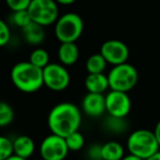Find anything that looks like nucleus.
<instances>
[{
    "label": "nucleus",
    "mask_w": 160,
    "mask_h": 160,
    "mask_svg": "<svg viewBox=\"0 0 160 160\" xmlns=\"http://www.w3.org/2000/svg\"><path fill=\"white\" fill-rule=\"evenodd\" d=\"M110 89L127 93L136 86L138 81V72L133 65L125 64L114 66L108 73Z\"/></svg>",
    "instance_id": "obj_5"
},
{
    "label": "nucleus",
    "mask_w": 160,
    "mask_h": 160,
    "mask_svg": "<svg viewBox=\"0 0 160 160\" xmlns=\"http://www.w3.org/2000/svg\"><path fill=\"white\" fill-rule=\"evenodd\" d=\"M68 151L66 138L55 134L46 136L40 146V155L43 160H65Z\"/></svg>",
    "instance_id": "obj_7"
},
{
    "label": "nucleus",
    "mask_w": 160,
    "mask_h": 160,
    "mask_svg": "<svg viewBox=\"0 0 160 160\" xmlns=\"http://www.w3.org/2000/svg\"><path fill=\"white\" fill-rule=\"evenodd\" d=\"M66 142L69 151H78L80 149H82L83 145H85V137L78 131L69 135L68 137H66Z\"/></svg>",
    "instance_id": "obj_21"
},
{
    "label": "nucleus",
    "mask_w": 160,
    "mask_h": 160,
    "mask_svg": "<svg viewBox=\"0 0 160 160\" xmlns=\"http://www.w3.org/2000/svg\"><path fill=\"white\" fill-rule=\"evenodd\" d=\"M124 148L118 142H108L102 145V159L103 160H123Z\"/></svg>",
    "instance_id": "obj_16"
},
{
    "label": "nucleus",
    "mask_w": 160,
    "mask_h": 160,
    "mask_svg": "<svg viewBox=\"0 0 160 160\" xmlns=\"http://www.w3.org/2000/svg\"><path fill=\"white\" fill-rule=\"evenodd\" d=\"M13 155V142L6 136H1L0 137V160H7Z\"/></svg>",
    "instance_id": "obj_19"
},
{
    "label": "nucleus",
    "mask_w": 160,
    "mask_h": 160,
    "mask_svg": "<svg viewBox=\"0 0 160 160\" xmlns=\"http://www.w3.org/2000/svg\"><path fill=\"white\" fill-rule=\"evenodd\" d=\"M11 80L18 90L24 93H33L44 86L43 69L30 62H20L12 67Z\"/></svg>",
    "instance_id": "obj_2"
},
{
    "label": "nucleus",
    "mask_w": 160,
    "mask_h": 160,
    "mask_svg": "<svg viewBox=\"0 0 160 160\" xmlns=\"http://www.w3.org/2000/svg\"><path fill=\"white\" fill-rule=\"evenodd\" d=\"M147 160H160V151H158L157 153H155L153 156H151V157L148 158Z\"/></svg>",
    "instance_id": "obj_29"
},
{
    "label": "nucleus",
    "mask_w": 160,
    "mask_h": 160,
    "mask_svg": "<svg viewBox=\"0 0 160 160\" xmlns=\"http://www.w3.org/2000/svg\"><path fill=\"white\" fill-rule=\"evenodd\" d=\"M107 60L100 53L91 55L86 62V69L88 73H104L107 68Z\"/></svg>",
    "instance_id": "obj_17"
},
{
    "label": "nucleus",
    "mask_w": 160,
    "mask_h": 160,
    "mask_svg": "<svg viewBox=\"0 0 160 160\" xmlns=\"http://www.w3.org/2000/svg\"><path fill=\"white\" fill-rule=\"evenodd\" d=\"M14 113L10 104L6 102L0 103V126L6 127L10 125L13 121Z\"/></svg>",
    "instance_id": "obj_20"
},
{
    "label": "nucleus",
    "mask_w": 160,
    "mask_h": 160,
    "mask_svg": "<svg viewBox=\"0 0 160 160\" xmlns=\"http://www.w3.org/2000/svg\"><path fill=\"white\" fill-rule=\"evenodd\" d=\"M44 86L52 91L59 92L65 90L70 83V75L62 64H49L43 69Z\"/></svg>",
    "instance_id": "obj_8"
},
{
    "label": "nucleus",
    "mask_w": 160,
    "mask_h": 160,
    "mask_svg": "<svg viewBox=\"0 0 160 160\" xmlns=\"http://www.w3.org/2000/svg\"><path fill=\"white\" fill-rule=\"evenodd\" d=\"M58 3H60V5H72V3H75V0H59L58 1Z\"/></svg>",
    "instance_id": "obj_28"
},
{
    "label": "nucleus",
    "mask_w": 160,
    "mask_h": 160,
    "mask_svg": "<svg viewBox=\"0 0 160 160\" xmlns=\"http://www.w3.org/2000/svg\"><path fill=\"white\" fill-rule=\"evenodd\" d=\"M12 21L16 25L20 27L21 29L25 28L32 22L31 17L29 14V11H21V12H14L12 14Z\"/></svg>",
    "instance_id": "obj_23"
},
{
    "label": "nucleus",
    "mask_w": 160,
    "mask_h": 160,
    "mask_svg": "<svg viewBox=\"0 0 160 160\" xmlns=\"http://www.w3.org/2000/svg\"><path fill=\"white\" fill-rule=\"evenodd\" d=\"M83 31V21L79 14L68 12L55 23V35L60 43H76Z\"/></svg>",
    "instance_id": "obj_4"
},
{
    "label": "nucleus",
    "mask_w": 160,
    "mask_h": 160,
    "mask_svg": "<svg viewBox=\"0 0 160 160\" xmlns=\"http://www.w3.org/2000/svg\"><path fill=\"white\" fill-rule=\"evenodd\" d=\"M85 87L88 93L103 94L110 88L109 78L104 73H88L85 79Z\"/></svg>",
    "instance_id": "obj_12"
},
{
    "label": "nucleus",
    "mask_w": 160,
    "mask_h": 160,
    "mask_svg": "<svg viewBox=\"0 0 160 160\" xmlns=\"http://www.w3.org/2000/svg\"><path fill=\"white\" fill-rule=\"evenodd\" d=\"M10 36H11V33H10L9 27L5 21L1 20L0 21V45L1 46L7 45L10 41Z\"/></svg>",
    "instance_id": "obj_24"
},
{
    "label": "nucleus",
    "mask_w": 160,
    "mask_h": 160,
    "mask_svg": "<svg viewBox=\"0 0 160 160\" xmlns=\"http://www.w3.org/2000/svg\"><path fill=\"white\" fill-rule=\"evenodd\" d=\"M153 133H155V136H156V138H157V142L160 147V121L157 123V125H156L155 129H153Z\"/></svg>",
    "instance_id": "obj_26"
},
{
    "label": "nucleus",
    "mask_w": 160,
    "mask_h": 160,
    "mask_svg": "<svg viewBox=\"0 0 160 160\" xmlns=\"http://www.w3.org/2000/svg\"><path fill=\"white\" fill-rule=\"evenodd\" d=\"M13 148L14 155L28 160V158L31 157L35 150V144L31 137L21 135L13 140Z\"/></svg>",
    "instance_id": "obj_14"
},
{
    "label": "nucleus",
    "mask_w": 160,
    "mask_h": 160,
    "mask_svg": "<svg viewBox=\"0 0 160 160\" xmlns=\"http://www.w3.org/2000/svg\"><path fill=\"white\" fill-rule=\"evenodd\" d=\"M88 155H89L91 160H103L102 159V146H99V145L91 146L89 151H88Z\"/></svg>",
    "instance_id": "obj_25"
},
{
    "label": "nucleus",
    "mask_w": 160,
    "mask_h": 160,
    "mask_svg": "<svg viewBox=\"0 0 160 160\" xmlns=\"http://www.w3.org/2000/svg\"><path fill=\"white\" fill-rule=\"evenodd\" d=\"M29 62L41 69L46 68L51 64L49 62V55L46 49L44 48H35L34 51H32Z\"/></svg>",
    "instance_id": "obj_18"
},
{
    "label": "nucleus",
    "mask_w": 160,
    "mask_h": 160,
    "mask_svg": "<svg viewBox=\"0 0 160 160\" xmlns=\"http://www.w3.org/2000/svg\"><path fill=\"white\" fill-rule=\"evenodd\" d=\"M100 54L104 57L108 64L114 66L125 64L128 59L129 49L124 42L118 40L105 41L100 48Z\"/></svg>",
    "instance_id": "obj_10"
},
{
    "label": "nucleus",
    "mask_w": 160,
    "mask_h": 160,
    "mask_svg": "<svg viewBox=\"0 0 160 160\" xmlns=\"http://www.w3.org/2000/svg\"><path fill=\"white\" fill-rule=\"evenodd\" d=\"M58 59L62 66H71L79 58V48L76 43H62L58 47Z\"/></svg>",
    "instance_id": "obj_13"
},
{
    "label": "nucleus",
    "mask_w": 160,
    "mask_h": 160,
    "mask_svg": "<svg viewBox=\"0 0 160 160\" xmlns=\"http://www.w3.org/2000/svg\"><path fill=\"white\" fill-rule=\"evenodd\" d=\"M123 160H144V159L137 157V156H134V155H131V153H129V155L125 156V157L123 158Z\"/></svg>",
    "instance_id": "obj_27"
},
{
    "label": "nucleus",
    "mask_w": 160,
    "mask_h": 160,
    "mask_svg": "<svg viewBox=\"0 0 160 160\" xmlns=\"http://www.w3.org/2000/svg\"><path fill=\"white\" fill-rule=\"evenodd\" d=\"M31 5V0H7V6L13 12L28 11Z\"/></svg>",
    "instance_id": "obj_22"
},
{
    "label": "nucleus",
    "mask_w": 160,
    "mask_h": 160,
    "mask_svg": "<svg viewBox=\"0 0 160 160\" xmlns=\"http://www.w3.org/2000/svg\"><path fill=\"white\" fill-rule=\"evenodd\" d=\"M7 160H27V159H23V158H20V157H18V156L13 155L12 157H10L9 159H7Z\"/></svg>",
    "instance_id": "obj_30"
},
{
    "label": "nucleus",
    "mask_w": 160,
    "mask_h": 160,
    "mask_svg": "<svg viewBox=\"0 0 160 160\" xmlns=\"http://www.w3.org/2000/svg\"><path fill=\"white\" fill-rule=\"evenodd\" d=\"M29 14L32 22L42 27L56 23L58 18V6L53 0H31Z\"/></svg>",
    "instance_id": "obj_6"
},
{
    "label": "nucleus",
    "mask_w": 160,
    "mask_h": 160,
    "mask_svg": "<svg viewBox=\"0 0 160 160\" xmlns=\"http://www.w3.org/2000/svg\"><path fill=\"white\" fill-rule=\"evenodd\" d=\"M126 146L131 155L137 156L144 160L160 151L155 133L148 129L134 131L127 138Z\"/></svg>",
    "instance_id": "obj_3"
},
{
    "label": "nucleus",
    "mask_w": 160,
    "mask_h": 160,
    "mask_svg": "<svg viewBox=\"0 0 160 160\" xmlns=\"http://www.w3.org/2000/svg\"><path fill=\"white\" fill-rule=\"evenodd\" d=\"M82 111L90 118H100L107 112L105 96L97 93H87L81 103Z\"/></svg>",
    "instance_id": "obj_11"
},
{
    "label": "nucleus",
    "mask_w": 160,
    "mask_h": 160,
    "mask_svg": "<svg viewBox=\"0 0 160 160\" xmlns=\"http://www.w3.org/2000/svg\"><path fill=\"white\" fill-rule=\"evenodd\" d=\"M107 112L111 118L123 120L128 115L132 109V102L128 94L120 91H110L105 96Z\"/></svg>",
    "instance_id": "obj_9"
},
{
    "label": "nucleus",
    "mask_w": 160,
    "mask_h": 160,
    "mask_svg": "<svg viewBox=\"0 0 160 160\" xmlns=\"http://www.w3.org/2000/svg\"><path fill=\"white\" fill-rule=\"evenodd\" d=\"M22 34L24 40L30 45H40L45 40L44 27L35 22H31L29 25L23 28Z\"/></svg>",
    "instance_id": "obj_15"
},
{
    "label": "nucleus",
    "mask_w": 160,
    "mask_h": 160,
    "mask_svg": "<svg viewBox=\"0 0 160 160\" xmlns=\"http://www.w3.org/2000/svg\"><path fill=\"white\" fill-rule=\"evenodd\" d=\"M80 124L81 112L77 105L70 102L56 104L47 116V125L52 134L64 138L79 131Z\"/></svg>",
    "instance_id": "obj_1"
}]
</instances>
